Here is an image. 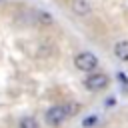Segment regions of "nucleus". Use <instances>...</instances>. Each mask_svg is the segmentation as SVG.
Instances as JSON below:
<instances>
[{"label": "nucleus", "instance_id": "nucleus-1", "mask_svg": "<svg viewBox=\"0 0 128 128\" xmlns=\"http://www.w3.org/2000/svg\"><path fill=\"white\" fill-rule=\"evenodd\" d=\"M74 66H76L78 70H82V72H92V70H96V66H98V58H96L92 52H80V54L74 58Z\"/></svg>", "mask_w": 128, "mask_h": 128}, {"label": "nucleus", "instance_id": "nucleus-2", "mask_svg": "<svg viewBox=\"0 0 128 128\" xmlns=\"http://www.w3.org/2000/svg\"><path fill=\"white\" fill-rule=\"evenodd\" d=\"M108 84H110V78H108L106 74H102V72L90 74V76L84 80V86H86L88 90H92V92H100V90H104Z\"/></svg>", "mask_w": 128, "mask_h": 128}, {"label": "nucleus", "instance_id": "nucleus-3", "mask_svg": "<svg viewBox=\"0 0 128 128\" xmlns=\"http://www.w3.org/2000/svg\"><path fill=\"white\" fill-rule=\"evenodd\" d=\"M64 118H66V110H64V106H54V108H50V110L46 112V122H48L50 126H58V124H62Z\"/></svg>", "mask_w": 128, "mask_h": 128}, {"label": "nucleus", "instance_id": "nucleus-4", "mask_svg": "<svg viewBox=\"0 0 128 128\" xmlns=\"http://www.w3.org/2000/svg\"><path fill=\"white\" fill-rule=\"evenodd\" d=\"M90 4H88V0H74L72 2V12L74 14H78V16H86V14H90Z\"/></svg>", "mask_w": 128, "mask_h": 128}, {"label": "nucleus", "instance_id": "nucleus-5", "mask_svg": "<svg viewBox=\"0 0 128 128\" xmlns=\"http://www.w3.org/2000/svg\"><path fill=\"white\" fill-rule=\"evenodd\" d=\"M114 54H116V56H118L120 60L128 62V40L116 42V46H114Z\"/></svg>", "mask_w": 128, "mask_h": 128}, {"label": "nucleus", "instance_id": "nucleus-6", "mask_svg": "<svg viewBox=\"0 0 128 128\" xmlns=\"http://www.w3.org/2000/svg\"><path fill=\"white\" fill-rule=\"evenodd\" d=\"M18 128H38V122H36V118H32V116H24V118L18 122Z\"/></svg>", "mask_w": 128, "mask_h": 128}, {"label": "nucleus", "instance_id": "nucleus-7", "mask_svg": "<svg viewBox=\"0 0 128 128\" xmlns=\"http://www.w3.org/2000/svg\"><path fill=\"white\" fill-rule=\"evenodd\" d=\"M38 16H40V20H42V22H48V24L52 22V16H50V14H46V12H40Z\"/></svg>", "mask_w": 128, "mask_h": 128}, {"label": "nucleus", "instance_id": "nucleus-8", "mask_svg": "<svg viewBox=\"0 0 128 128\" xmlns=\"http://www.w3.org/2000/svg\"><path fill=\"white\" fill-rule=\"evenodd\" d=\"M96 120H98L96 116H90V118H86V120H84V126H92V124H96Z\"/></svg>", "mask_w": 128, "mask_h": 128}]
</instances>
